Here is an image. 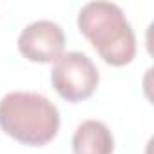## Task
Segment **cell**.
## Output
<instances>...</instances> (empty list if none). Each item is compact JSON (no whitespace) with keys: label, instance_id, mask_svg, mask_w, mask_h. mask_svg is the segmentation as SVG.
<instances>
[{"label":"cell","instance_id":"7a4b0ae2","mask_svg":"<svg viewBox=\"0 0 154 154\" xmlns=\"http://www.w3.org/2000/svg\"><path fill=\"white\" fill-rule=\"evenodd\" d=\"M0 129L18 143L44 147L58 134V107L38 93L15 91L0 100Z\"/></svg>","mask_w":154,"mask_h":154},{"label":"cell","instance_id":"5b68a950","mask_svg":"<svg viewBox=\"0 0 154 154\" xmlns=\"http://www.w3.org/2000/svg\"><path fill=\"white\" fill-rule=\"evenodd\" d=\"M114 138L100 120H85L74 131L72 154H112Z\"/></svg>","mask_w":154,"mask_h":154},{"label":"cell","instance_id":"277c9868","mask_svg":"<svg viewBox=\"0 0 154 154\" xmlns=\"http://www.w3.org/2000/svg\"><path fill=\"white\" fill-rule=\"evenodd\" d=\"M20 54L35 63L58 60L65 49V33L53 20H35L22 29L17 40Z\"/></svg>","mask_w":154,"mask_h":154},{"label":"cell","instance_id":"3957f363","mask_svg":"<svg viewBox=\"0 0 154 154\" xmlns=\"http://www.w3.org/2000/svg\"><path fill=\"white\" fill-rule=\"evenodd\" d=\"M51 84L63 100L78 103L94 94L100 84V72L85 53L69 51L54 60Z\"/></svg>","mask_w":154,"mask_h":154},{"label":"cell","instance_id":"6da1fadb","mask_svg":"<svg viewBox=\"0 0 154 154\" xmlns=\"http://www.w3.org/2000/svg\"><path fill=\"white\" fill-rule=\"evenodd\" d=\"M78 29L93 44L105 63L123 67L136 56V36L118 4L96 0L78 13Z\"/></svg>","mask_w":154,"mask_h":154}]
</instances>
